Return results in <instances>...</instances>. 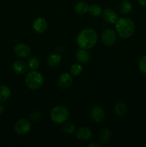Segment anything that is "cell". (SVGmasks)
<instances>
[{
	"label": "cell",
	"instance_id": "obj_26",
	"mask_svg": "<svg viewBox=\"0 0 146 147\" xmlns=\"http://www.w3.org/2000/svg\"><path fill=\"white\" fill-rule=\"evenodd\" d=\"M42 118V113L40 111H34L31 114V119L34 121H38Z\"/></svg>",
	"mask_w": 146,
	"mask_h": 147
},
{
	"label": "cell",
	"instance_id": "obj_24",
	"mask_svg": "<svg viewBox=\"0 0 146 147\" xmlns=\"http://www.w3.org/2000/svg\"><path fill=\"white\" fill-rule=\"evenodd\" d=\"M63 131L67 134H72L75 131V126L72 123L67 122V123H64L63 126Z\"/></svg>",
	"mask_w": 146,
	"mask_h": 147
},
{
	"label": "cell",
	"instance_id": "obj_6",
	"mask_svg": "<svg viewBox=\"0 0 146 147\" xmlns=\"http://www.w3.org/2000/svg\"><path fill=\"white\" fill-rule=\"evenodd\" d=\"M101 39L104 45L112 46L115 43L117 35H116L115 32L113 29H107L103 31Z\"/></svg>",
	"mask_w": 146,
	"mask_h": 147
},
{
	"label": "cell",
	"instance_id": "obj_15",
	"mask_svg": "<svg viewBox=\"0 0 146 147\" xmlns=\"http://www.w3.org/2000/svg\"><path fill=\"white\" fill-rule=\"evenodd\" d=\"M11 90L8 86L5 85H0V103L7 101L10 97Z\"/></svg>",
	"mask_w": 146,
	"mask_h": 147
},
{
	"label": "cell",
	"instance_id": "obj_17",
	"mask_svg": "<svg viewBox=\"0 0 146 147\" xmlns=\"http://www.w3.org/2000/svg\"><path fill=\"white\" fill-rule=\"evenodd\" d=\"M88 9L89 4L85 1H79L74 7V10H75L76 13L80 15H83L88 12Z\"/></svg>",
	"mask_w": 146,
	"mask_h": 147
},
{
	"label": "cell",
	"instance_id": "obj_27",
	"mask_svg": "<svg viewBox=\"0 0 146 147\" xmlns=\"http://www.w3.org/2000/svg\"><path fill=\"white\" fill-rule=\"evenodd\" d=\"M139 2V4H140L143 7H146V0H137Z\"/></svg>",
	"mask_w": 146,
	"mask_h": 147
},
{
	"label": "cell",
	"instance_id": "obj_18",
	"mask_svg": "<svg viewBox=\"0 0 146 147\" xmlns=\"http://www.w3.org/2000/svg\"><path fill=\"white\" fill-rule=\"evenodd\" d=\"M61 56L59 54L54 53V54L50 55L48 57V58H47V65H48V66H50V67H56V66L58 65L61 63Z\"/></svg>",
	"mask_w": 146,
	"mask_h": 147
},
{
	"label": "cell",
	"instance_id": "obj_20",
	"mask_svg": "<svg viewBox=\"0 0 146 147\" xmlns=\"http://www.w3.org/2000/svg\"><path fill=\"white\" fill-rule=\"evenodd\" d=\"M112 137V133L110 130L108 129H104L101 132L100 135V143L103 144H107L110 141V139Z\"/></svg>",
	"mask_w": 146,
	"mask_h": 147
},
{
	"label": "cell",
	"instance_id": "obj_12",
	"mask_svg": "<svg viewBox=\"0 0 146 147\" xmlns=\"http://www.w3.org/2000/svg\"><path fill=\"white\" fill-rule=\"evenodd\" d=\"M76 59L80 63H87L90 60V53L88 50L80 48L77 50L75 54Z\"/></svg>",
	"mask_w": 146,
	"mask_h": 147
},
{
	"label": "cell",
	"instance_id": "obj_7",
	"mask_svg": "<svg viewBox=\"0 0 146 147\" xmlns=\"http://www.w3.org/2000/svg\"><path fill=\"white\" fill-rule=\"evenodd\" d=\"M102 17L106 22L109 24H115L118 20L117 13L111 8H105L102 11Z\"/></svg>",
	"mask_w": 146,
	"mask_h": 147
},
{
	"label": "cell",
	"instance_id": "obj_1",
	"mask_svg": "<svg viewBox=\"0 0 146 147\" xmlns=\"http://www.w3.org/2000/svg\"><path fill=\"white\" fill-rule=\"evenodd\" d=\"M97 42V32L93 29L82 30L77 37V44L80 48L89 50L94 47Z\"/></svg>",
	"mask_w": 146,
	"mask_h": 147
},
{
	"label": "cell",
	"instance_id": "obj_10",
	"mask_svg": "<svg viewBox=\"0 0 146 147\" xmlns=\"http://www.w3.org/2000/svg\"><path fill=\"white\" fill-rule=\"evenodd\" d=\"M73 78L71 74L64 73L60 75L58 79V85L62 89H67L72 84Z\"/></svg>",
	"mask_w": 146,
	"mask_h": 147
},
{
	"label": "cell",
	"instance_id": "obj_19",
	"mask_svg": "<svg viewBox=\"0 0 146 147\" xmlns=\"http://www.w3.org/2000/svg\"><path fill=\"white\" fill-rule=\"evenodd\" d=\"M102 11V9L101 7L98 4H93L89 6L88 12L92 17H99L100 15H101Z\"/></svg>",
	"mask_w": 146,
	"mask_h": 147
},
{
	"label": "cell",
	"instance_id": "obj_9",
	"mask_svg": "<svg viewBox=\"0 0 146 147\" xmlns=\"http://www.w3.org/2000/svg\"><path fill=\"white\" fill-rule=\"evenodd\" d=\"M14 52L19 57L25 58L31 53V49L27 45L24 43H18L14 47Z\"/></svg>",
	"mask_w": 146,
	"mask_h": 147
},
{
	"label": "cell",
	"instance_id": "obj_11",
	"mask_svg": "<svg viewBox=\"0 0 146 147\" xmlns=\"http://www.w3.org/2000/svg\"><path fill=\"white\" fill-rule=\"evenodd\" d=\"M47 22L43 17H38L33 22V29L37 33L44 32L47 29Z\"/></svg>",
	"mask_w": 146,
	"mask_h": 147
},
{
	"label": "cell",
	"instance_id": "obj_2",
	"mask_svg": "<svg viewBox=\"0 0 146 147\" xmlns=\"http://www.w3.org/2000/svg\"><path fill=\"white\" fill-rule=\"evenodd\" d=\"M116 32L121 38L127 39L133 35L135 31V23L132 20L126 17L118 19L115 23Z\"/></svg>",
	"mask_w": 146,
	"mask_h": 147
},
{
	"label": "cell",
	"instance_id": "obj_5",
	"mask_svg": "<svg viewBox=\"0 0 146 147\" xmlns=\"http://www.w3.org/2000/svg\"><path fill=\"white\" fill-rule=\"evenodd\" d=\"M31 124L27 119H21L16 122L14 126V130L17 134L24 135L30 131Z\"/></svg>",
	"mask_w": 146,
	"mask_h": 147
},
{
	"label": "cell",
	"instance_id": "obj_8",
	"mask_svg": "<svg viewBox=\"0 0 146 147\" xmlns=\"http://www.w3.org/2000/svg\"><path fill=\"white\" fill-rule=\"evenodd\" d=\"M90 116L92 121L97 123L102 121L105 117V113L100 106H94L90 111Z\"/></svg>",
	"mask_w": 146,
	"mask_h": 147
},
{
	"label": "cell",
	"instance_id": "obj_29",
	"mask_svg": "<svg viewBox=\"0 0 146 147\" xmlns=\"http://www.w3.org/2000/svg\"><path fill=\"white\" fill-rule=\"evenodd\" d=\"M4 106H3L2 104H1V103H0V116L3 114V113H4Z\"/></svg>",
	"mask_w": 146,
	"mask_h": 147
},
{
	"label": "cell",
	"instance_id": "obj_3",
	"mask_svg": "<svg viewBox=\"0 0 146 147\" xmlns=\"http://www.w3.org/2000/svg\"><path fill=\"white\" fill-rule=\"evenodd\" d=\"M44 83V78L42 75L37 70L29 72L25 77V84L31 90H37L42 86Z\"/></svg>",
	"mask_w": 146,
	"mask_h": 147
},
{
	"label": "cell",
	"instance_id": "obj_13",
	"mask_svg": "<svg viewBox=\"0 0 146 147\" xmlns=\"http://www.w3.org/2000/svg\"><path fill=\"white\" fill-rule=\"evenodd\" d=\"M76 136L77 139L81 141H88L92 136V132L89 128L81 127L77 131Z\"/></svg>",
	"mask_w": 146,
	"mask_h": 147
},
{
	"label": "cell",
	"instance_id": "obj_22",
	"mask_svg": "<svg viewBox=\"0 0 146 147\" xmlns=\"http://www.w3.org/2000/svg\"><path fill=\"white\" fill-rule=\"evenodd\" d=\"M40 65V61L38 57H32L29 60L28 67L31 70H37L39 68Z\"/></svg>",
	"mask_w": 146,
	"mask_h": 147
},
{
	"label": "cell",
	"instance_id": "obj_14",
	"mask_svg": "<svg viewBox=\"0 0 146 147\" xmlns=\"http://www.w3.org/2000/svg\"><path fill=\"white\" fill-rule=\"evenodd\" d=\"M12 70L17 74H24L27 70V65L24 62L17 60L12 64Z\"/></svg>",
	"mask_w": 146,
	"mask_h": 147
},
{
	"label": "cell",
	"instance_id": "obj_25",
	"mask_svg": "<svg viewBox=\"0 0 146 147\" xmlns=\"http://www.w3.org/2000/svg\"><path fill=\"white\" fill-rule=\"evenodd\" d=\"M139 70L143 74L146 75V55H144L140 59L138 63Z\"/></svg>",
	"mask_w": 146,
	"mask_h": 147
},
{
	"label": "cell",
	"instance_id": "obj_21",
	"mask_svg": "<svg viewBox=\"0 0 146 147\" xmlns=\"http://www.w3.org/2000/svg\"><path fill=\"white\" fill-rule=\"evenodd\" d=\"M114 110L117 116H124L127 112V106L123 103H118L115 105Z\"/></svg>",
	"mask_w": 146,
	"mask_h": 147
},
{
	"label": "cell",
	"instance_id": "obj_28",
	"mask_svg": "<svg viewBox=\"0 0 146 147\" xmlns=\"http://www.w3.org/2000/svg\"><path fill=\"white\" fill-rule=\"evenodd\" d=\"M87 147H100V144L96 143H92L87 145Z\"/></svg>",
	"mask_w": 146,
	"mask_h": 147
},
{
	"label": "cell",
	"instance_id": "obj_16",
	"mask_svg": "<svg viewBox=\"0 0 146 147\" xmlns=\"http://www.w3.org/2000/svg\"><path fill=\"white\" fill-rule=\"evenodd\" d=\"M119 9H120V11L122 14L127 15L132 11L133 5H132L131 2L128 0H123L120 4Z\"/></svg>",
	"mask_w": 146,
	"mask_h": 147
},
{
	"label": "cell",
	"instance_id": "obj_23",
	"mask_svg": "<svg viewBox=\"0 0 146 147\" xmlns=\"http://www.w3.org/2000/svg\"><path fill=\"white\" fill-rule=\"evenodd\" d=\"M82 66L81 65L75 63V64H73L70 67V73H71L72 76H79L82 72Z\"/></svg>",
	"mask_w": 146,
	"mask_h": 147
},
{
	"label": "cell",
	"instance_id": "obj_4",
	"mask_svg": "<svg viewBox=\"0 0 146 147\" xmlns=\"http://www.w3.org/2000/svg\"><path fill=\"white\" fill-rule=\"evenodd\" d=\"M69 113L68 109L64 106L58 105L53 108L50 112V117L53 122L58 124L64 123L68 119Z\"/></svg>",
	"mask_w": 146,
	"mask_h": 147
}]
</instances>
